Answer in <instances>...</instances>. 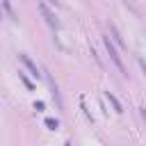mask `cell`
Masks as SVG:
<instances>
[{
  "label": "cell",
  "instance_id": "1",
  "mask_svg": "<svg viewBox=\"0 0 146 146\" xmlns=\"http://www.w3.org/2000/svg\"><path fill=\"white\" fill-rule=\"evenodd\" d=\"M103 41H105V50H107L110 59L114 62V66L121 71V75H128V73H125V66H123V62H121V55H119V50L114 48V41H112L110 36H103Z\"/></svg>",
  "mask_w": 146,
  "mask_h": 146
},
{
  "label": "cell",
  "instance_id": "2",
  "mask_svg": "<svg viewBox=\"0 0 146 146\" xmlns=\"http://www.w3.org/2000/svg\"><path fill=\"white\" fill-rule=\"evenodd\" d=\"M39 9H41V14H43L46 23H48L50 27H55V30H57V27H59V21H57V18H55V14H52V11L46 7V2H39Z\"/></svg>",
  "mask_w": 146,
  "mask_h": 146
},
{
  "label": "cell",
  "instance_id": "3",
  "mask_svg": "<svg viewBox=\"0 0 146 146\" xmlns=\"http://www.w3.org/2000/svg\"><path fill=\"white\" fill-rule=\"evenodd\" d=\"M18 57H21V62H23V64L27 66V71H30V73H32L34 78H39V75H41V73H39V68H36V64H34V62H32V59H30V57H27L25 52H21Z\"/></svg>",
  "mask_w": 146,
  "mask_h": 146
},
{
  "label": "cell",
  "instance_id": "4",
  "mask_svg": "<svg viewBox=\"0 0 146 146\" xmlns=\"http://www.w3.org/2000/svg\"><path fill=\"white\" fill-rule=\"evenodd\" d=\"M105 98H107V100H110V103H112V107H114V112H119V114H121V112H123V110H121V103H119V100H116V96H114V94H112V91H105Z\"/></svg>",
  "mask_w": 146,
  "mask_h": 146
},
{
  "label": "cell",
  "instance_id": "5",
  "mask_svg": "<svg viewBox=\"0 0 146 146\" xmlns=\"http://www.w3.org/2000/svg\"><path fill=\"white\" fill-rule=\"evenodd\" d=\"M110 34H112V39H114L121 48H125V46H123V39H121V34H119V30H116V25H114V23H110Z\"/></svg>",
  "mask_w": 146,
  "mask_h": 146
},
{
  "label": "cell",
  "instance_id": "6",
  "mask_svg": "<svg viewBox=\"0 0 146 146\" xmlns=\"http://www.w3.org/2000/svg\"><path fill=\"white\" fill-rule=\"evenodd\" d=\"M2 7H5V11L9 14V18H11V21H18V18H16V11L11 9V2H9V0H2Z\"/></svg>",
  "mask_w": 146,
  "mask_h": 146
},
{
  "label": "cell",
  "instance_id": "7",
  "mask_svg": "<svg viewBox=\"0 0 146 146\" xmlns=\"http://www.w3.org/2000/svg\"><path fill=\"white\" fill-rule=\"evenodd\" d=\"M46 125H48L50 130H57V128H59V121L52 119V116H48V119H46Z\"/></svg>",
  "mask_w": 146,
  "mask_h": 146
},
{
  "label": "cell",
  "instance_id": "8",
  "mask_svg": "<svg viewBox=\"0 0 146 146\" xmlns=\"http://www.w3.org/2000/svg\"><path fill=\"white\" fill-rule=\"evenodd\" d=\"M18 78H21V80H23V84H25V87H27V89H34V84H32V82H30V80H27V75H25V73H23V71H18Z\"/></svg>",
  "mask_w": 146,
  "mask_h": 146
},
{
  "label": "cell",
  "instance_id": "9",
  "mask_svg": "<svg viewBox=\"0 0 146 146\" xmlns=\"http://www.w3.org/2000/svg\"><path fill=\"white\" fill-rule=\"evenodd\" d=\"M34 110H36V112H41V110H43V103H41V100H36V103H34Z\"/></svg>",
  "mask_w": 146,
  "mask_h": 146
},
{
  "label": "cell",
  "instance_id": "10",
  "mask_svg": "<svg viewBox=\"0 0 146 146\" xmlns=\"http://www.w3.org/2000/svg\"><path fill=\"white\" fill-rule=\"evenodd\" d=\"M48 2H50V5H55V7H57V5H59V2H57V0H48Z\"/></svg>",
  "mask_w": 146,
  "mask_h": 146
},
{
  "label": "cell",
  "instance_id": "11",
  "mask_svg": "<svg viewBox=\"0 0 146 146\" xmlns=\"http://www.w3.org/2000/svg\"><path fill=\"white\" fill-rule=\"evenodd\" d=\"M64 146H71V144H68V141H66V144H64Z\"/></svg>",
  "mask_w": 146,
  "mask_h": 146
},
{
  "label": "cell",
  "instance_id": "12",
  "mask_svg": "<svg viewBox=\"0 0 146 146\" xmlns=\"http://www.w3.org/2000/svg\"><path fill=\"white\" fill-rule=\"evenodd\" d=\"M0 18H2V11H0Z\"/></svg>",
  "mask_w": 146,
  "mask_h": 146
}]
</instances>
